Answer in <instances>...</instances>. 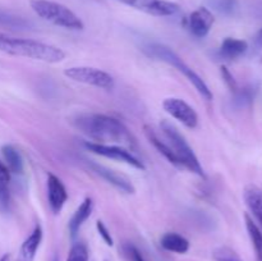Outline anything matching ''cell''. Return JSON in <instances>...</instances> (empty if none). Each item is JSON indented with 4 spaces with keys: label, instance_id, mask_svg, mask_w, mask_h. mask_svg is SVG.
Segmentation results:
<instances>
[{
    "label": "cell",
    "instance_id": "obj_7",
    "mask_svg": "<svg viewBox=\"0 0 262 261\" xmlns=\"http://www.w3.org/2000/svg\"><path fill=\"white\" fill-rule=\"evenodd\" d=\"M83 145L92 154H96V155L104 156L106 159H112V160H117L120 161V163L128 164V165L133 166L136 169L145 170V165H143L142 161L137 156L133 155L127 148H123L120 146L115 145H107V143L90 142V141H86Z\"/></svg>",
    "mask_w": 262,
    "mask_h": 261
},
{
    "label": "cell",
    "instance_id": "obj_28",
    "mask_svg": "<svg viewBox=\"0 0 262 261\" xmlns=\"http://www.w3.org/2000/svg\"><path fill=\"white\" fill-rule=\"evenodd\" d=\"M222 74H223V78H224V81H225V83L228 84V86H229V89L232 90L233 92H235L237 91V82H235V79H234V77L232 76V73H230L229 71H228L227 68H225V67H223L222 68Z\"/></svg>",
    "mask_w": 262,
    "mask_h": 261
},
{
    "label": "cell",
    "instance_id": "obj_16",
    "mask_svg": "<svg viewBox=\"0 0 262 261\" xmlns=\"http://www.w3.org/2000/svg\"><path fill=\"white\" fill-rule=\"evenodd\" d=\"M145 135H146V137H147V140L152 143L154 147H155L156 150H158L159 153H160L161 155H163L164 158L169 161V163L173 164V165L177 166V168H181V164H179V161H178V159H177L176 154H174L173 148H171L170 145H169V143H166L165 141L160 140V137L156 135V132L152 129V128L148 127V125H145Z\"/></svg>",
    "mask_w": 262,
    "mask_h": 261
},
{
    "label": "cell",
    "instance_id": "obj_8",
    "mask_svg": "<svg viewBox=\"0 0 262 261\" xmlns=\"http://www.w3.org/2000/svg\"><path fill=\"white\" fill-rule=\"evenodd\" d=\"M163 107L169 115H171L174 119L179 120L187 128L193 129L199 124V115H197L196 110L184 100L178 99V97H169V99L164 100Z\"/></svg>",
    "mask_w": 262,
    "mask_h": 261
},
{
    "label": "cell",
    "instance_id": "obj_31",
    "mask_svg": "<svg viewBox=\"0 0 262 261\" xmlns=\"http://www.w3.org/2000/svg\"><path fill=\"white\" fill-rule=\"evenodd\" d=\"M51 261H59V260H58V257H56V256H53V258H51Z\"/></svg>",
    "mask_w": 262,
    "mask_h": 261
},
{
    "label": "cell",
    "instance_id": "obj_15",
    "mask_svg": "<svg viewBox=\"0 0 262 261\" xmlns=\"http://www.w3.org/2000/svg\"><path fill=\"white\" fill-rule=\"evenodd\" d=\"M248 50V44L245 40L234 37H227L222 42L219 49V56L225 60H234L241 58Z\"/></svg>",
    "mask_w": 262,
    "mask_h": 261
},
{
    "label": "cell",
    "instance_id": "obj_21",
    "mask_svg": "<svg viewBox=\"0 0 262 261\" xmlns=\"http://www.w3.org/2000/svg\"><path fill=\"white\" fill-rule=\"evenodd\" d=\"M245 223L248 237H250L253 251H255L256 261H262V230L248 214H245Z\"/></svg>",
    "mask_w": 262,
    "mask_h": 261
},
{
    "label": "cell",
    "instance_id": "obj_29",
    "mask_svg": "<svg viewBox=\"0 0 262 261\" xmlns=\"http://www.w3.org/2000/svg\"><path fill=\"white\" fill-rule=\"evenodd\" d=\"M252 45L255 50H262V28L256 32V35L253 36Z\"/></svg>",
    "mask_w": 262,
    "mask_h": 261
},
{
    "label": "cell",
    "instance_id": "obj_12",
    "mask_svg": "<svg viewBox=\"0 0 262 261\" xmlns=\"http://www.w3.org/2000/svg\"><path fill=\"white\" fill-rule=\"evenodd\" d=\"M215 22V18L212 13L207 8L200 7L192 14L189 15L188 27L192 35L197 38H202L207 36V33L211 30L212 25Z\"/></svg>",
    "mask_w": 262,
    "mask_h": 261
},
{
    "label": "cell",
    "instance_id": "obj_23",
    "mask_svg": "<svg viewBox=\"0 0 262 261\" xmlns=\"http://www.w3.org/2000/svg\"><path fill=\"white\" fill-rule=\"evenodd\" d=\"M67 261H89V250L82 242H77L72 246Z\"/></svg>",
    "mask_w": 262,
    "mask_h": 261
},
{
    "label": "cell",
    "instance_id": "obj_25",
    "mask_svg": "<svg viewBox=\"0 0 262 261\" xmlns=\"http://www.w3.org/2000/svg\"><path fill=\"white\" fill-rule=\"evenodd\" d=\"M215 261H242L235 251L229 247H219L212 253Z\"/></svg>",
    "mask_w": 262,
    "mask_h": 261
},
{
    "label": "cell",
    "instance_id": "obj_24",
    "mask_svg": "<svg viewBox=\"0 0 262 261\" xmlns=\"http://www.w3.org/2000/svg\"><path fill=\"white\" fill-rule=\"evenodd\" d=\"M211 4L217 12L225 15L234 14L237 10V0H211Z\"/></svg>",
    "mask_w": 262,
    "mask_h": 261
},
{
    "label": "cell",
    "instance_id": "obj_6",
    "mask_svg": "<svg viewBox=\"0 0 262 261\" xmlns=\"http://www.w3.org/2000/svg\"><path fill=\"white\" fill-rule=\"evenodd\" d=\"M66 77L74 82L90 84L102 90L114 89V78L112 74L94 67H71L64 71Z\"/></svg>",
    "mask_w": 262,
    "mask_h": 261
},
{
    "label": "cell",
    "instance_id": "obj_22",
    "mask_svg": "<svg viewBox=\"0 0 262 261\" xmlns=\"http://www.w3.org/2000/svg\"><path fill=\"white\" fill-rule=\"evenodd\" d=\"M0 26L9 28H15V30H22V28H27L28 23L23 18L17 17V15L12 14V13H7L0 10Z\"/></svg>",
    "mask_w": 262,
    "mask_h": 261
},
{
    "label": "cell",
    "instance_id": "obj_2",
    "mask_svg": "<svg viewBox=\"0 0 262 261\" xmlns=\"http://www.w3.org/2000/svg\"><path fill=\"white\" fill-rule=\"evenodd\" d=\"M0 51L9 55L22 56V58L40 60L43 63H60L66 59V53L58 46L30 38H18L5 36L4 41L0 45Z\"/></svg>",
    "mask_w": 262,
    "mask_h": 261
},
{
    "label": "cell",
    "instance_id": "obj_3",
    "mask_svg": "<svg viewBox=\"0 0 262 261\" xmlns=\"http://www.w3.org/2000/svg\"><path fill=\"white\" fill-rule=\"evenodd\" d=\"M143 53L148 56V58L158 59V60L165 61V63L170 64L174 68L178 69L181 73L184 74L187 79L196 87V90L199 91V94L201 95L204 99L211 100L212 99V92L209 89L206 83H205L204 79L191 68V67L187 66L182 58L179 55H177L170 48L163 45V44H148L143 48Z\"/></svg>",
    "mask_w": 262,
    "mask_h": 261
},
{
    "label": "cell",
    "instance_id": "obj_4",
    "mask_svg": "<svg viewBox=\"0 0 262 261\" xmlns=\"http://www.w3.org/2000/svg\"><path fill=\"white\" fill-rule=\"evenodd\" d=\"M30 5L33 12L46 22H50L66 30H83V22L81 18L73 10L60 3L51 2V0H31Z\"/></svg>",
    "mask_w": 262,
    "mask_h": 261
},
{
    "label": "cell",
    "instance_id": "obj_19",
    "mask_svg": "<svg viewBox=\"0 0 262 261\" xmlns=\"http://www.w3.org/2000/svg\"><path fill=\"white\" fill-rule=\"evenodd\" d=\"M2 154L4 156L5 165L13 174H22L25 170V163L19 151L12 145L3 146Z\"/></svg>",
    "mask_w": 262,
    "mask_h": 261
},
{
    "label": "cell",
    "instance_id": "obj_9",
    "mask_svg": "<svg viewBox=\"0 0 262 261\" xmlns=\"http://www.w3.org/2000/svg\"><path fill=\"white\" fill-rule=\"evenodd\" d=\"M118 2L156 17H168L179 12L178 4L166 0H118Z\"/></svg>",
    "mask_w": 262,
    "mask_h": 261
},
{
    "label": "cell",
    "instance_id": "obj_11",
    "mask_svg": "<svg viewBox=\"0 0 262 261\" xmlns=\"http://www.w3.org/2000/svg\"><path fill=\"white\" fill-rule=\"evenodd\" d=\"M89 165L91 166L94 173H96L97 176L101 177V178L104 179V181H106L107 183L113 184V186H114L115 188L119 189V191L128 194L135 193V186H133V183L130 182V179L127 178L124 174L118 173V171L113 170V169L106 168V166L100 165V164L96 163H89Z\"/></svg>",
    "mask_w": 262,
    "mask_h": 261
},
{
    "label": "cell",
    "instance_id": "obj_27",
    "mask_svg": "<svg viewBox=\"0 0 262 261\" xmlns=\"http://www.w3.org/2000/svg\"><path fill=\"white\" fill-rule=\"evenodd\" d=\"M96 228H97V232H99L100 237L104 240V242L106 243L107 246H110V247H112V246L114 245V241H113V237H112V234H110L109 230H107L106 225H105L101 220H97Z\"/></svg>",
    "mask_w": 262,
    "mask_h": 261
},
{
    "label": "cell",
    "instance_id": "obj_18",
    "mask_svg": "<svg viewBox=\"0 0 262 261\" xmlns=\"http://www.w3.org/2000/svg\"><path fill=\"white\" fill-rule=\"evenodd\" d=\"M161 247L165 251L174 253H186L189 250V241L182 234H178L176 232H169L161 237L160 240Z\"/></svg>",
    "mask_w": 262,
    "mask_h": 261
},
{
    "label": "cell",
    "instance_id": "obj_20",
    "mask_svg": "<svg viewBox=\"0 0 262 261\" xmlns=\"http://www.w3.org/2000/svg\"><path fill=\"white\" fill-rule=\"evenodd\" d=\"M10 171L3 161H0V210L8 212L10 210Z\"/></svg>",
    "mask_w": 262,
    "mask_h": 261
},
{
    "label": "cell",
    "instance_id": "obj_14",
    "mask_svg": "<svg viewBox=\"0 0 262 261\" xmlns=\"http://www.w3.org/2000/svg\"><path fill=\"white\" fill-rule=\"evenodd\" d=\"M92 210H94V201H92L91 197H86V199L81 202V205L77 207L73 216L71 217V220H69L68 223L69 234H71L72 238H74L78 234L79 229H81V227L83 225V223L91 216Z\"/></svg>",
    "mask_w": 262,
    "mask_h": 261
},
{
    "label": "cell",
    "instance_id": "obj_1",
    "mask_svg": "<svg viewBox=\"0 0 262 261\" xmlns=\"http://www.w3.org/2000/svg\"><path fill=\"white\" fill-rule=\"evenodd\" d=\"M73 125L99 143L122 142L129 143L130 133L128 128L117 118L105 114H81L73 119Z\"/></svg>",
    "mask_w": 262,
    "mask_h": 261
},
{
    "label": "cell",
    "instance_id": "obj_13",
    "mask_svg": "<svg viewBox=\"0 0 262 261\" xmlns=\"http://www.w3.org/2000/svg\"><path fill=\"white\" fill-rule=\"evenodd\" d=\"M43 232L42 227L40 224H36L33 230L31 232V234L28 235L25 240V242L22 243L19 248V252H18V258L17 261H33L36 257V253L37 250L40 248L41 242H42Z\"/></svg>",
    "mask_w": 262,
    "mask_h": 261
},
{
    "label": "cell",
    "instance_id": "obj_26",
    "mask_svg": "<svg viewBox=\"0 0 262 261\" xmlns=\"http://www.w3.org/2000/svg\"><path fill=\"white\" fill-rule=\"evenodd\" d=\"M124 252L127 255V257L129 258V261H145L142 253L138 251V248L136 246H133L132 243H127L124 245Z\"/></svg>",
    "mask_w": 262,
    "mask_h": 261
},
{
    "label": "cell",
    "instance_id": "obj_10",
    "mask_svg": "<svg viewBox=\"0 0 262 261\" xmlns=\"http://www.w3.org/2000/svg\"><path fill=\"white\" fill-rule=\"evenodd\" d=\"M46 188H48L49 207L55 215L60 214L67 200H68V192H67L66 186L58 177L54 174H49Z\"/></svg>",
    "mask_w": 262,
    "mask_h": 261
},
{
    "label": "cell",
    "instance_id": "obj_5",
    "mask_svg": "<svg viewBox=\"0 0 262 261\" xmlns=\"http://www.w3.org/2000/svg\"><path fill=\"white\" fill-rule=\"evenodd\" d=\"M160 127L164 135H165L166 140L169 141V145L173 148L174 154H176L177 159H178L179 164H181V168L187 169L191 173H194L199 177L205 178L204 168H202L201 163H200L194 151L192 150L189 143L184 138V136L171 123H169L168 120H163Z\"/></svg>",
    "mask_w": 262,
    "mask_h": 261
},
{
    "label": "cell",
    "instance_id": "obj_30",
    "mask_svg": "<svg viewBox=\"0 0 262 261\" xmlns=\"http://www.w3.org/2000/svg\"><path fill=\"white\" fill-rule=\"evenodd\" d=\"M256 10H257V15H258V17H260L261 19H262V4H261V5H258L257 9H256Z\"/></svg>",
    "mask_w": 262,
    "mask_h": 261
},
{
    "label": "cell",
    "instance_id": "obj_17",
    "mask_svg": "<svg viewBox=\"0 0 262 261\" xmlns=\"http://www.w3.org/2000/svg\"><path fill=\"white\" fill-rule=\"evenodd\" d=\"M243 197H245L246 205L253 214V216L256 217L261 227L260 229L262 230V189L256 186L246 187Z\"/></svg>",
    "mask_w": 262,
    "mask_h": 261
}]
</instances>
